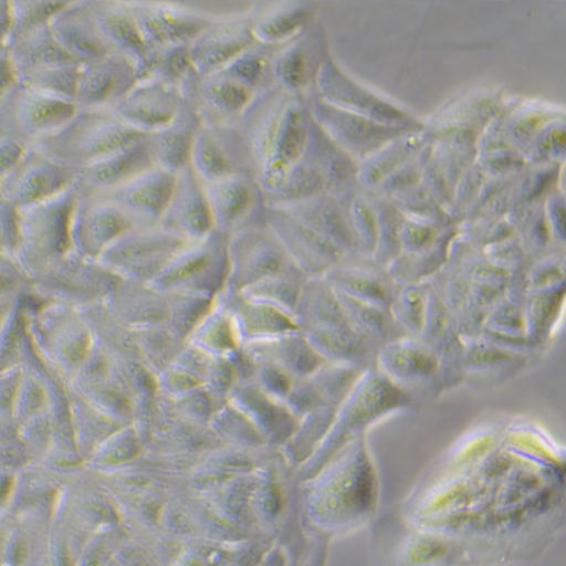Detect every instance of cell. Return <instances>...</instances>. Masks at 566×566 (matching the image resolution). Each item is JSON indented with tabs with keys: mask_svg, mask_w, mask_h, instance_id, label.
Returning <instances> with one entry per match:
<instances>
[{
	"mask_svg": "<svg viewBox=\"0 0 566 566\" xmlns=\"http://www.w3.org/2000/svg\"><path fill=\"white\" fill-rule=\"evenodd\" d=\"M143 138L146 136L132 130L107 111L78 109L61 129L32 147L76 172Z\"/></svg>",
	"mask_w": 566,
	"mask_h": 566,
	"instance_id": "6da1fadb",
	"label": "cell"
},
{
	"mask_svg": "<svg viewBox=\"0 0 566 566\" xmlns=\"http://www.w3.org/2000/svg\"><path fill=\"white\" fill-rule=\"evenodd\" d=\"M74 193L72 185L56 196L18 209V247L12 259L28 279H35L72 251L70 221Z\"/></svg>",
	"mask_w": 566,
	"mask_h": 566,
	"instance_id": "7a4b0ae2",
	"label": "cell"
},
{
	"mask_svg": "<svg viewBox=\"0 0 566 566\" xmlns=\"http://www.w3.org/2000/svg\"><path fill=\"white\" fill-rule=\"evenodd\" d=\"M164 227H134L103 251L98 262L123 281L151 283L185 245Z\"/></svg>",
	"mask_w": 566,
	"mask_h": 566,
	"instance_id": "3957f363",
	"label": "cell"
},
{
	"mask_svg": "<svg viewBox=\"0 0 566 566\" xmlns=\"http://www.w3.org/2000/svg\"><path fill=\"white\" fill-rule=\"evenodd\" d=\"M77 111L73 101L19 84L0 105V134L14 136L32 147L61 129Z\"/></svg>",
	"mask_w": 566,
	"mask_h": 566,
	"instance_id": "277c9868",
	"label": "cell"
},
{
	"mask_svg": "<svg viewBox=\"0 0 566 566\" xmlns=\"http://www.w3.org/2000/svg\"><path fill=\"white\" fill-rule=\"evenodd\" d=\"M229 238L213 230L201 241L186 242L151 286L165 293H191L208 296L209 287L227 266Z\"/></svg>",
	"mask_w": 566,
	"mask_h": 566,
	"instance_id": "5b68a950",
	"label": "cell"
},
{
	"mask_svg": "<svg viewBox=\"0 0 566 566\" xmlns=\"http://www.w3.org/2000/svg\"><path fill=\"white\" fill-rule=\"evenodd\" d=\"M32 281L41 291L61 300L60 304L84 307L102 303L101 300L122 283L98 260L82 258L73 251L45 268Z\"/></svg>",
	"mask_w": 566,
	"mask_h": 566,
	"instance_id": "8992f818",
	"label": "cell"
},
{
	"mask_svg": "<svg viewBox=\"0 0 566 566\" xmlns=\"http://www.w3.org/2000/svg\"><path fill=\"white\" fill-rule=\"evenodd\" d=\"M74 186V185H73ZM70 242L82 258L98 260L124 231L134 229L127 214L105 193L74 188Z\"/></svg>",
	"mask_w": 566,
	"mask_h": 566,
	"instance_id": "52a82bcc",
	"label": "cell"
},
{
	"mask_svg": "<svg viewBox=\"0 0 566 566\" xmlns=\"http://www.w3.org/2000/svg\"><path fill=\"white\" fill-rule=\"evenodd\" d=\"M189 168L201 181L251 175L250 153L238 124H201L193 140Z\"/></svg>",
	"mask_w": 566,
	"mask_h": 566,
	"instance_id": "ba28073f",
	"label": "cell"
},
{
	"mask_svg": "<svg viewBox=\"0 0 566 566\" xmlns=\"http://www.w3.org/2000/svg\"><path fill=\"white\" fill-rule=\"evenodd\" d=\"M74 184V171L56 164L34 147L0 180V192L15 209L56 196Z\"/></svg>",
	"mask_w": 566,
	"mask_h": 566,
	"instance_id": "9c48e42d",
	"label": "cell"
},
{
	"mask_svg": "<svg viewBox=\"0 0 566 566\" xmlns=\"http://www.w3.org/2000/svg\"><path fill=\"white\" fill-rule=\"evenodd\" d=\"M184 101L206 126L238 124L254 94L222 72L196 74L181 88Z\"/></svg>",
	"mask_w": 566,
	"mask_h": 566,
	"instance_id": "30bf717a",
	"label": "cell"
},
{
	"mask_svg": "<svg viewBox=\"0 0 566 566\" xmlns=\"http://www.w3.org/2000/svg\"><path fill=\"white\" fill-rule=\"evenodd\" d=\"M184 102L179 90L143 77L107 113L132 130L147 136L168 126L179 114Z\"/></svg>",
	"mask_w": 566,
	"mask_h": 566,
	"instance_id": "8fae6325",
	"label": "cell"
},
{
	"mask_svg": "<svg viewBox=\"0 0 566 566\" xmlns=\"http://www.w3.org/2000/svg\"><path fill=\"white\" fill-rule=\"evenodd\" d=\"M148 51L171 44H189L208 22L198 19L184 0H127Z\"/></svg>",
	"mask_w": 566,
	"mask_h": 566,
	"instance_id": "7c38bea8",
	"label": "cell"
},
{
	"mask_svg": "<svg viewBox=\"0 0 566 566\" xmlns=\"http://www.w3.org/2000/svg\"><path fill=\"white\" fill-rule=\"evenodd\" d=\"M140 78L134 62L107 55L78 69L74 103L81 111H109Z\"/></svg>",
	"mask_w": 566,
	"mask_h": 566,
	"instance_id": "4fadbf2b",
	"label": "cell"
},
{
	"mask_svg": "<svg viewBox=\"0 0 566 566\" xmlns=\"http://www.w3.org/2000/svg\"><path fill=\"white\" fill-rule=\"evenodd\" d=\"M248 15L214 20L189 41L188 51L193 70L200 76L217 73L233 61L239 53L254 44Z\"/></svg>",
	"mask_w": 566,
	"mask_h": 566,
	"instance_id": "5bb4252c",
	"label": "cell"
},
{
	"mask_svg": "<svg viewBox=\"0 0 566 566\" xmlns=\"http://www.w3.org/2000/svg\"><path fill=\"white\" fill-rule=\"evenodd\" d=\"M176 175L151 167L105 193L135 227L159 226L175 189Z\"/></svg>",
	"mask_w": 566,
	"mask_h": 566,
	"instance_id": "9a60e30c",
	"label": "cell"
},
{
	"mask_svg": "<svg viewBox=\"0 0 566 566\" xmlns=\"http://www.w3.org/2000/svg\"><path fill=\"white\" fill-rule=\"evenodd\" d=\"M159 226L185 242L201 241L212 233L213 221L208 200L200 179L191 168L177 172L175 189Z\"/></svg>",
	"mask_w": 566,
	"mask_h": 566,
	"instance_id": "2e32d148",
	"label": "cell"
},
{
	"mask_svg": "<svg viewBox=\"0 0 566 566\" xmlns=\"http://www.w3.org/2000/svg\"><path fill=\"white\" fill-rule=\"evenodd\" d=\"M90 10L109 55L134 62L143 73L148 49L127 0H90Z\"/></svg>",
	"mask_w": 566,
	"mask_h": 566,
	"instance_id": "e0dca14e",
	"label": "cell"
},
{
	"mask_svg": "<svg viewBox=\"0 0 566 566\" xmlns=\"http://www.w3.org/2000/svg\"><path fill=\"white\" fill-rule=\"evenodd\" d=\"M53 36L78 65L109 55L98 34L90 0H69L49 20Z\"/></svg>",
	"mask_w": 566,
	"mask_h": 566,
	"instance_id": "ac0fdd59",
	"label": "cell"
},
{
	"mask_svg": "<svg viewBox=\"0 0 566 566\" xmlns=\"http://www.w3.org/2000/svg\"><path fill=\"white\" fill-rule=\"evenodd\" d=\"M201 181V180H200ZM212 214L213 230L227 238L245 230L255 205V186L250 175H234L201 181Z\"/></svg>",
	"mask_w": 566,
	"mask_h": 566,
	"instance_id": "d6986e66",
	"label": "cell"
},
{
	"mask_svg": "<svg viewBox=\"0 0 566 566\" xmlns=\"http://www.w3.org/2000/svg\"><path fill=\"white\" fill-rule=\"evenodd\" d=\"M151 167L155 165L146 138H143L90 167L78 169L74 172L73 185L81 191L107 193Z\"/></svg>",
	"mask_w": 566,
	"mask_h": 566,
	"instance_id": "ffe728a7",
	"label": "cell"
},
{
	"mask_svg": "<svg viewBox=\"0 0 566 566\" xmlns=\"http://www.w3.org/2000/svg\"><path fill=\"white\" fill-rule=\"evenodd\" d=\"M200 127V118L193 113L191 106L184 102L179 114L168 126L146 136L153 165L171 172V175H177L181 169L188 168L193 140H196Z\"/></svg>",
	"mask_w": 566,
	"mask_h": 566,
	"instance_id": "44dd1931",
	"label": "cell"
},
{
	"mask_svg": "<svg viewBox=\"0 0 566 566\" xmlns=\"http://www.w3.org/2000/svg\"><path fill=\"white\" fill-rule=\"evenodd\" d=\"M7 48L18 81L29 74L41 72V70L77 64L57 43L49 23L11 36Z\"/></svg>",
	"mask_w": 566,
	"mask_h": 566,
	"instance_id": "7402d4cb",
	"label": "cell"
},
{
	"mask_svg": "<svg viewBox=\"0 0 566 566\" xmlns=\"http://www.w3.org/2000/svg\"><path fill=\"white\" fill-rule=\"evenodd\" d=\"M196 74L191 56H189L188 44H171L148 51L140 78H153V81L172 86L181 93V88Z\"/></svg>",
	"mask_w": 566,
	"mask_h": 566,
	"instance_id": "603a6c76",
	"label": "cell"
},
{
	"mask_svg": "<svg viewBox=\"0 0 566 566\" xmlns=\"http://www.w3.org/2000/svg\"><path fill=\"white\" fill-rule=\"evenodd\" d=\"M78 69H81V65L72 64L41 70V72L20 78L19 84L28 86V88L41 91V93L51 94V96L67 98V101L74 102Z\"/></svg>",
	"mask_w": 566,
	"mask_h": 566,
	"instance_id": "cb8c5ba5",
	"label": "cell"
},
{
	"mask_svg": "<svg viewBox=\"0 0 566 566\" xmlns=\"http://www.w3.org/2000/svg\"><path fill=\"white\" fill-rule=\"evenodd\" d=\"M64 6L65 2H49V0L10 2V39L11 36L22 34V32L28 31V29L49 23V20Z\"/></svg>",
	"mask_w": 566,
	"mask_h": 566,
	"instance_id": "d4e9b609",
	"label": "cell"
},
{
	"mask_svg": "<svg viewBox=\"0 0 566 566\" xmlns=\"http://www.w3.org/2000/svg\"><path fill=\"white\" fill-rule=\"evenodd\" d=\"M18 247V209L0 192V254L14 258Z\"/></svg>",
	"mask_w": 566,
	"mask_h": 566,
	"instance_id": "484cf974",
	"label": "cell"
},
{
	"mask_svg": "<svg viewBox=\"0 0 566 566\" xmlns=\"http://www.w3.org/2000/svg\"><path fill=\"white\" fill-rule=\"evenodd\" d=\"M29 146L14 136L0 134V180L20 163Z\"/></svg>",
	"mask_w": 566,
	"mask_h": 566,
	"instance_id": "4316f807",
	"label": "cell"
},
{
	"mask_svg": "<svg viewBox=\"0 0 566 566\" xmlns=\"http://www.w3.org/2000/svg\"><path fill=\"white\" fill-rule=\"evenodd\" d=\"M18 85V76H15L14 67H12L8 48L0 49V105Z\"/></svg>",
	"mask_w": 566,
	"mask_h": 566,
	"instance_id": "83f0119b",
	"label": "cell"
}]
</instances>
